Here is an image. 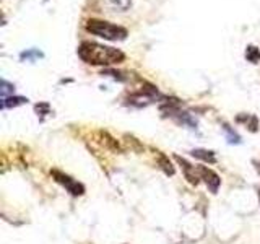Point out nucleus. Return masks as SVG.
<instances>
[{"label": "nucleus", "instance_id": "obj_1", "mask_svg": "<svg viewBox=\"0 0 260 244\" xmlns=\"http://www.w3.org/2000/svg\"><path fill=\"white\" fill-rule=\"evenodd\" d=\"M78 57L90 65H116L124 62L125 55L119 49L85 41L78 48Z\"/></svg>", "mask_w": 260, "mask_h": 244}, {"label": "nucleus", "instance_id": "obj_2", "mask_svg": "<svg viewBox=\"0 0 260 244\" xmlns=\"http://www.w3.org/2000/svg\"><path fill=\"white\" fill-rule=\"evenodd\" d=\"M85 29L95 36H99L103 39L108 41H122L127 38L129 31L124 26H119V24H112L109 22H103V20L98 18H91L85 23Z\"/></svg>", "mask_w": 260, "mask_h": 244}, {"label": "nucleus", "instance_id": "obj_3", "mask_svg": "<svg viewBox=\"0 0 260 244\" xmlns=\"http://www.w3.org/2000/svg\"><path fill=\"white\" fill-rule=\"evenodd\" d=\"M52 176H54V179L59 182V184H62L64 187H67V191L70 192V194L81 195L85 192V187L81 186L80 182L73 181L72 177L67 176V174H64V172H60L57 170H52Z\"/></svg>", "mask_w": 260, "mask_h": 244}, {"label": "nucleus", "instance_id": "obj_4", "mask_svg": "<svg viewBox=\"0 0 260 244\" xmlns=\"http://www.w3.org/2000/svg\"><path fill=\"white\" fill-rule=\"evenodd\" d=\"M197 171H198V176H200V179L205 181V184L208 186V189H210L212 192H216L218 187H220V184H221L220 176H218L213 170H208V168H205V166H198Z\"/></svg>", "mask_w": 260, "mask_h": 244}, {"label": "nucleus", "instance_id": "obj_5", "mask_svg": "<svg viewBox=\"0 0 260 244\" xmlns=\"http://www.w3.org/2000/svg\"><path fill=\"white\" fill-rule=\"evenodd\" d=\"M176 161L182 166V171H184L186 179L190 182V184L197 186L198 182H200V176H198V171H195V166H192L190 163H187L184 158H181V156H176Z\"/></svg>", "mask_w": 260, "mask_h": 244}, {"label": "nucleus", "instance_id": "obj_6", "mask_svg": "<svg viewBox=\"0 0 260 244\" xmlns=\"http://www.w3.org/2000/svg\"><path fill=\"white\" fill-rule=\"evenodd\" d=\"M24 103H28V99L23 98V96H8V98H3V101H2V109L15 108V106H20Z\"/></svg>", "mask_w": 260, "mask_h": 244}, {"label": "nucleus", "instance_id": "obj_7", "mask_svg": "<svg viewBox=\"0 0 260 244\" xmlns=\"http://www.w3.org/2000/svg\"><path fill=\"white\" fill-rule=\"evenodd\" d=\"M192 155L195 156V158L203 160V161H207V163H215L216 161L215 153H213V151H208V150H193Z\"/></svg>", "mask_w": 260, "mask_h": 244}, {"label": "nucleus", "instance_id": "obj_8", "mask_svg": "<svg viewBox=\"0 0 260 244\" xmlns=\"http://www.w3.org/2000/svg\"><path fill=\"white\" fill-rule=\"evenodd\" d=\"M156 156H158V161H160V165H161L163 170H165L166 174H171V176L174 174V168H172L169 158H166V156L163 155L161 151H156Z\"/></svg>", "mask_w": 260, "mask_h": 244}, {"label": "nucleus", "instance_id": "obj_9", "mask_svg": "<svg viewBox=\"0 0 260 244\" xmlns=\"http://www.w3.org/2000/svg\"><path fill=\"white\" fill-rule=\"evenodd\" d=\"M246 59L252 64H259L260 62V50L256 46H247L246 49Z\"/></svg>", "mask_w": 260, "mask_h": 244}, {"label": "nucleus", "instance_id": "obj_10", "mask_svg": "<svg viewBox=\"0 0 260 244\" xmlns=\"http://www.w3.org/2000/svg\"><path fill=\"white\" fill-rule=\"evenodd\" d=\"M109 5L117 12H125L132 5V0H108Z\"/></svg>", "mask_w": 260, "mask_h": 244}, {"label": "nucleus", "instance_id": "obj_11", "mask_svg": "<svg viewBox=\"0 0 260 244\" xmlns=\"http://www.w3.org/2000/svg\"><path fill=\"white\" fill-rule=\"evenodd\" d=\"M15 91V86L7 83L5 80H2V90H0V93H2V98H7V93H13Z\"/></svg>", "mask_w": 260, "mask_h": 244}, {"label": "nucleus", "instance_id": "obj_12", "mask_svg": "<svg viewBox=\"0 0 260 244\" xmlns=\"http://www.w3.org/2000/svg\"><path fill=\"white\" fill-rule=\"evenodd\" d=\"M224 129H226V132H228V139H229V142H231V144H233V142H236V144H237V142H239V135L234 134V132H231V129H229L228 125H224Z\"/></svg>", "mask_w": 260, "mask_h": 244}, {"label": "nucleus", "instance_id": "obj_13", "mask_svg": "<svg viewBox=\"0 0 260 244\" xmlns=\"http://www.w3.org/2000/svg\"><path fill=\"white\" fill-rule=\"evenodd\" d=\"M41 52H36V50H34V52H23L22 54V59H33V57H41Z\"/></svg>", "mask_w": 260, "mask_h": 244}]
</instances>
